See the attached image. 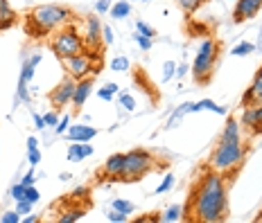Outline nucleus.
<instances>
[{
  "mask_svg": "<svg viewBox=\"0 0 262 223\" xmlns=\"http://www.w3.org/2000/svg\"><path fill=\"white\" fill-rule=\"evenodd\" d=\"M113 210H118V212H124V214H131L136 208H134V203H129V201H122V199H116L113 201Z\"/></svg>",
  "mask_w": 262,
  "mask_h": 223,
  "instance_id": "nucleus-27",
  "label": "nucleus"
},
{
  "mask_svg": "<svg viewBox=\"0 0 262 223\" xmlns=\"http://www.w3.org/2000/svg\"><path fill=\"white\" fill-rule=\"evenodd\" d=\"M134 41L140 45V50H145V52L151 50V39H149V36H145V34H140L138 30H136V34H134Z\"/></svg>",
  "mask_w": 262,
  "mask_h": 223,
  "instance_id": "nucleus-26",
  "label": "nucleus"
},
{
  "mask_svg": "<svg viewBox=\"0 0 262 223\" xmlns=\"http://www.w3.org/2000/svg\"><path fill=\"white\" fill-rule=\"evenodd\" d=\"M215 61H217V41L204 39L199 52H196V57H194V66H192L194 79L196 81H208Z\"/></svg>",
  "mask_w": 262,
  "mask_h": 223,
  "instance_id": "nucleus-6",
  "label": "nucleus"
},
{
  "mask_svg": "<svg viewBox=\"0 0 262 223\" xmlns=\"http://www.w3.org/2000/svg\"><path fill=\"white\" fill-rule=\"evenodd\" d=\"M154 169V158L145 149H134L124 154V169L120 174V181L124 183H138L143 176H147Z\"/></svg>",
  "mask_w": 262,
  "mask_h": 223,
  "instance_id": "nucleus-4",
  "label": "nucleus"
},
{
  "mask_svg": "<svg viewBox=\"0 0 262 223\" xmlns=\"http://www.w3.org/2000/svg\"><path fill=\"white\" fill-rule=\"evenodd\" d=\"M32 119H34V127L39 129V131L46 129V119H43V115H39V113H32Z\"/></svg>",
  "mask_w": 262,
  "mask_h": 223,
  "instance_id": "nucleus-44",
  "label": "nucleus"
},
{
  "mask_svg": "<svg viewBox=\"0 0 262 223\" xmlns=\"http://www.w3.org/2000/svg\"><path fill=\"white\" fill-rule=\"evenodd\" d=\"M70 12L66 7H59V5H41L34 12L27 16L25 30L32 39H39V36H46L48 32H52L54 27H59L61 23L68 20Z\"/></svg>",
  "mask_w": 262,
  "mask_h": 223,
  "instance_id": "nucleus-3",
  "label": "nucleus"
},
{
  "mask_svg": "<svg viewBox=\"0 0 262 223\" xmlns=\"http://www.w3.org/2000/svg\"><path fill=\"white\" fill-rule=\"evenodd\" d=\"M172 187H174V174H167V176L163 178V183L156 187V194H165V192H170Z\"/></svg>",
  "mask_w": 262,
  "mask_h": 223,
  "instance_id": "nucleus-28",
  "label": "nucleus"
},
{
  "mask_svg": "<svg viewBox=\"0 0 262 223\" xmlns=\"http://www.w3.org/2000/svg\"><path fill=\"white\" fill-rule=\"evenodd\" d=\"M89 156H93V146L86 142H73L68 146V160L70 162H81Z\"/></svg>",
  "mask_w": 262,
  "mask_h": 223,
  "instance_id": "nucleus-17",
  "label": "nucleus"
},
{
  "mask_svg": "<svg viewBox=\"0 0 262 223\" xmlns=\"http://www.w3.org/2000/svg\"><path fill=\"white\" fill-rule=\"evenodd\" d=\"M93 57L95 54L93 52H81L77 54V57H70V59H66V70H68V75L73 79H84L86 75H100V66H93Z\"/></svg>",
  "mask_w": 262,
  "mask_h": 223,
  "instance_id": "nucleus-7",
  "label": "nucleus"
},
{
  "mask_svg": "<svg viewBox=\"0 0 262 223\" xmlns=\"http://www.w3.org/2000/svg\"><path fill=\"white\" fill-rule=\"evenodd\" d=\"M84 214H86V212H84V210H79V208L68 210V212H63V214L59 216V223H75V221L84 219Z\"/></svg>",
  "mask_w": 262,
  "mask_h": 223,
  "instance_id": "nucleus-21",
  "label": "nucleus"
},
{
  "mask_svg": "<svg viewBox=\"0 0 262 223\" xmlns=\"http://www.w3.org/2000/svg\"><path fill=\"white\" fill-rule=\"evenodd\" d=\"M124 169V154H113L104 162V174L113 181H120V174Z\"/></svg>",
  "mask_w": 262,
  "mask_h": 223,
  "instance_id": "nucleus-16",
  "label": "nucleus"
},
{
  "mask_svg": "<svg viewBox=\"0 0 262 223\" xmlns=\"http://www.w3.org/2000/svg\"><path fill=\"white\" fill-rule=\"evenodd\" d=\"M129 68H131V63H129L127 57H113L111 59V70L113 72H127Z\"/></svg>",
  "mask_w": 262,
  "mask_h": 223,
  "instance_id": "nucleus-24",
  "label": "nucleus"
},
{
  "mask_svg": "<svg viewBox=\"0 0 262 223\" xmlns=\"http://www.w3.org/2000/svg\"><path fill=\"white\" fill-rule=\"evenodd\" d=\"M111 16L113 18H127V16L131 14V5L127 3V0H120V3H116V5H111Z\"/></svg>",
  "mask_w": 262,
  "mask_h": 223,
  "instance_id": "nucleus-19",
  "label": "nucleus"
},
{
  "mask_svg": "<svg viewBox=\"0 0 262 223\" xmlns=\"http://www.w3.org/2000/svg\"><path fill=\"white\" fill-rule=\"evenodd\" d=\"M75 86H77V81H75L73 77H68V79H63L61 84L57 86L52 92H50V102L54 106H66V104H70L73 102V95H75Z\"/></svg>",
  "mask_w": 262,
  "mask_h": 223,
  "instance_id": "nucleus-9",
  "label": "nucleus"
},
{
  "mask_svg": "<svg viewBox=\"0 0 262 223\" xmlns=\"http://www.w3.org/2000/svg\"><path fill=\"white\" fill-rule=\"evenodd\" d=\"M41 63V54L36 52L34 57L25 59L23 63V70H20V77H18V88H16V97H18L20 102H30V90H27V84H30V79L34 77V68Z\"/></svg>",
  "mask_w": 262,
  "mask_h": 223,
  "instance_id": "nucleus-8",
  "label": "nucleus"
},
{
  "mask_svg": "<svg viewBox=\"0 0 262 223\" xmlns=\"http://www.w3.org/2000/svg\"><path fill=\"white\" fill-rule=\"evenodd\" d=\"M25 199L27 201H30V203H39V201H41V194H39V189H36L34 187V185H30V187H25Z\"/></svg>",
  "mask_w": 262,
  "mask_h": 223,
  "instance_id": "nucleus-30",
  "label": "nucleus"
},
{
  "mask_svg": "<svg viewBox=\"0 0 262 223\" xmlns=\"http://www.w3.org/2000/svg\"><path fill=\"white\" fill-rule=\"evenodd\" d=\"M196 111H212V113H217V115H226V108L224 106H217L212 100H201V102H196V104L192 106V113Z\"/></svg>",
  "mask_w": 262,
  "mask_h": 223,
  "instance_id": "nucleus-18",
  "label": "nucleus"
},
{
  "mask_svg": "<svg viewBox=\"0 0 262 223\" xmlns=\"http://www.w3.org/2000/svg\"><path fill=\"white\" fill-rule=\"evenodd\" d=\"M177 77V63L174 61H167L165 66H163V81H170Z\"/></svg>",
  "mask_w": 262,
  "mask_h": 223,
  "instance_id": "nucleus-29",
  "label": "nucleus"
},
{
  "mask_svg": "<svg viewBox=\"0 0 262 223\" xmlns=\"http://www.w3.org/2000/svg\"><path fill=\"white\" fill-rule=\"evenodd\" d=\"M192 106H194V104H190V102H188V104H181V106H179L177 111L172 113V117H170V122H167V127H174V122H177L179 117H183V115H188V113H192Z\"/></svg>",
  "mask_w": 262,
  "mask_h": 223,
  "instance_id": "nucleus-25",
  "label": "nucleus"
},
{
  "mask_svg": "<svg viewBox=\"0 0 262 223\" xmlns=\"http://www.w3.org/2000/svg\"><path fill=\"white\" fill-rule=\"evenodd\" d=\"M20 219H23V216H20L16 210H12V212H5V214L0 216V223H20Z\"/></svg>",
  "mask_w": 262,
  "mask_h": 223,
  "instance_id": "nucleus-32",
  "label": "nucleus"
},
{
  "mask_svg": "<svg viewBox=\"0 0 262 223\" xmlns=\"http://www.w3.org/2000/svg\"><path fill=\"white\" fill-rule=\"evenodd\" d=\"M181 216H183V208H181V205H170V208L163 212L161 221H165V223H174V221H181Z\"/></svg>",
  "mask_w": 262,
  "mask_h": 223,
  "instance_id": "nucleus-20",
  "label": "nucleus"
},
{
  "mask_svg": "<svg viewBox=\"0 0 262 223\" xmlns=\"http://www.w3.org/2000/svg\"><path fill=\"white\" fill-rule=\"evenodd\" d=\"M52 52H54V57L57 59L66 61V59L77 57V54L86 52V43H84V39H81L77 32L73 30V27H68V30L59 32L57 39L52 41Z\"/></svg>",
  "mask_w": 262,
  "mask_h": 223,
  "instance_id": "nucleus-5",
  "label": "nucleus"
},
{
  "mask_svg": "<svg viewBox=\"0 0 262 223\" xmlns=\"http://www.w3.org/2000/svg\"><path fill=\"white\" fill-rule=\"evenodd\" d=\"M192 212L199 223H220L226 219V181L220 171H208L192 194Z\"/></svg>",
  "mask_w": 262,
  "mask_h": 223,
  "instance_id": "nucleus-1",
  "label": "nucleus"
},
{
  "mask_svg": "<svg viewBox=\"0 0 262 223\" xmlns=\"http://www.w3.org/2000/svg\"><path fill=\"white\" fill-rule=\"evenodd\" d=\"M108 9H111V0H97V5H95L97 14H106Z\"/></svg>",
  "mask_w": 262,
  "mask_h": 223,
  "instance_id": "nucleus-40",
  "label": "nucleus"
},
{
  "mask_svg": "<svg viewBox=\"0 0 262 223\" xmlns=\"http://www.w3.org/2000/svg\"><path fill=\"white\" fill-rule=\"evenodd\" d=\"M239 122H242L244 127H249L253 133H262V104L244 108L242 119H239Z\"/></svg>",
  "mask_w": 262,
  "mask_h": 223,
  "instance_id": "nucleus-13",
  "label": "nucleus"
},
{
  "mask_svg": "<svg viewBox=\"0 0 262 223\" xmlns=\"http://www.w3.org/2000/svg\"><path fill=\"white\" fill-rule=\"evenodd\" d=\"M136 30L140 32V34H145V36H149V39H154V27H149L147 23H143V20H138V23H136Z\"/></svg>",
  "mask_w": 262,
  "mask_h": 223,
  "instance_id": "nucleus-36",
  "label": "nucleus"
},
{
  "mask_svg": "<svg viewBox=\"0 0 262 223\" xmlns=\"http://www.w3.org/2000/svg\"><path fill=\"white\" fill-rule=\"evenodd\" d=\"M145 3H151V0H145Z\"/></svg>",
  "mask_w": 262,
  "mask_h": 223,
  "instance_id": "nucleus-50",
  "label": "nucleus"
},
{
  "mask_svg": "<svg viewBox=\"0 0 262 223\" xmlns=\"http://www.w3.org/2000/svg\"><path fill=\"white\" fill-rule=\"evenodd\" d=\"M120 104H122L124 111H134V108H136V100L129 95V92H122V95H120Z\"/></svg>",
  "mask_w": 262,
  "mask_h": 223,
  "instance_id": "nucleus-31",
  "label": "nucleus"
},
{
  "mask_svg": "<svg viewBox=\"0 0 262 223\" xmlns=\"http://www.w3.org/2000/svg\"><path fill=\"white\" fill-rule=\"evenodd\" d=\"M12 199L14 201H23L25 199V185H14V187H12Z\"/></svg>",
  "mask_w": 262,
  "mask_h": 223,
  "instance_id": "nucleus-39",
  "label": "nucleus"
},
{
  "mask_svg": "<svg viewBox=\"0 0 262 223\" xmlns=\"http://www.w3.org/2000/svg\"><path fill=\"white\" fill-rule=\"evenodd\" d=\"M201 3H204V0H179V5H181V7H183L188 14H192L194 9L201 5Z\"/></svg>",
  "mask_w": 262,
  "mask_h": 223,
  "instance_id": "nucleus-34",
  "label": "nucleus"
},
{
  "mask_svg": "<svg viewBox=\"0 0 262 223\" xmlns=\"http://www.w3.org/2000/svg\"><path fill=\"white\" fill-rule=\"evenodd\" d=\"M36 183V176H34V171H27L25 176H23V181H20V185H25V187H30V185H34Z\"/></svg>",
  "mask_w": 262,
  "mask_h": 223,
  "instance_id": "nucleus-43",
  "label": "nucleus"
},
{
  "mask_svg": "<svg viewBox=\"0 0 262 223\" xmlns=\"http://www.w3.org/2000/svg\"><path fill=\"white\" fill-rule=\"evenodd\" d=\"M68 127H70V117H68V115H63V117H61V122H57V127H54V133H57V135H66Z\"/></svg>",
  "mask_w": 262,
  "mask_h": 223,
  "instance_id": "nucleus-35",
  "label": "nucleus"
},
{
  "mask_svg": "<svg viewBox=\"0 0 262 223\" xmlns=\"http://www.w3.org/2000/svg\"><path fill=\"white\" fill-rule=\"evenodd\" d=\"M97 135L95 127H86V124H70L68 131H66V138L70 142H89Z\"/></svg>",
  "mask_w": 262,
  "mask_h": 223,
  "instance_id": "nucleus-12",
  "label": "nucleus"
},
{
  "mask_svg": "<svg viewBox=\"0 0 262 223\" xmlns=\"http://www.w3.org/2000/svg\"><path fill=\"white\" fill-rule=\"evenodd\" d=\"M36 221H39V216L36 214H30V216H25L23 219V223H36Z\"/></svg>",
  "mask_w": 262,
  "mask_h": 223,
  "instance_id": "nucleus-48",
  "label": "nucleus"
},
{
  "mask_svg": "<svg viewBox=\"0 0 262 223\" xmlns=\"http://www.w3.org/2000/svg\"><path fill=\"white\" fill-rule=\"evenodd\" d=\"M253 50H255V45H253V43L242 41V43H237V45L233 47L231 54H233V57H249V54L253 52Z\"/></svg>",
  "mask_w": 262,
  "mask_h": 223,
  "instance_id": "nucleus-23",
  "label": "nucleus"
},
{
  "mask_svg": "<svg viewBox=\"0 0 262 223\" xmlns=\"http://www.w3.org/2000/svg\"><path fill=\"white\" fill-rule=\"evenodd\" d=\"M262 104V68L258 70V75H255L253 84L249 86V90L244 92L242 97V106L249 108V106H260Z\"/></svg>",
  "mask_w": 262,
  "mask_h": 223,
  "instance_id": "nucleus-11",
  "label": "nucleus"
},
{
  "mask_svg": "<svg viewBox=\"0 0 262 223\" xmlns=\"http://www.w3.org/2000/svg\"><path fill=\"white\" fill-rule=\"evenodd\" d=\"M43 119H46V127H57L59 115L54 111H50V113H46V115H43Z\"/></svg>",
  "mask_w": 262,
  "mask_h": 223,
  "instance_id": "nucleus-41",
  "label": "nucleus"
},
{
  "mask_svg": "<svg viewBox=\"0 0 262 223\" xmlns=\"http://www.w3.org/2000/svg\"><path fill=\"white\" fill-rule=\"evenodd\" d=\"M118 88H120L118 84H106L104 88L97 90V97H100V100H104V102H113V97L118 95Z\"/></svg>",
  "mask_w": 262,
  "mask_h": 223,
  "instance_id": "nucleus-22",
  "label": "nucleus"
},
{
  "mask_svg": "<svg viewBox=\"0 0 262 223\" xmlns=\"http://www.w3.org/2000/svg\"><path fill=\"white\" fill-rule=\"evenodd\" d=\"M102 36H104L106 45H111V43H113V30L108 25H102Z\"/></svg>",
  "mask_w": 262,
  "mask_h": 223,
  "instance_id": "nucleus-42",
  "label": "nucleus"
},
{
  "mask_svg": "<svg viewBox=\"0 0 262 223\" xmlns=\"http://www.w3.org/2000/svg\"><path fill=\"white\" fill-rule=\"evenodd\" d=\"M32 205H34V203H30L27 199L16 201V212H18L20 216H23V214H30V212H32Z\"/></svg>",
  "mask_w": 262,
  "mask_h": 223,
  "instance_id": "nucleus-33",
  "label": "nucleus"
},
{
  "mask_svg": "<svg viewBox=\"0 0 262 223\" xmlns=\"http://www.w3.org/2000/svg\"><path fill=\"white\" fill-rule=\"evenodd\" d=\"M244 154H247V149H244V144H242L239 122L235 117H228L226 127H224V131H222L220 146H217L215 154L210 156V169L220 171V174L235 169L239 162L244 160Z\"/></svg>",
  "mask_w": 262,
  "mask_h": 223,
  "instance_id": "nucleus-2",
  "label": "nucleus"
},
{
  "mask_svg": "<svg viewBox=\"0 0 262 223\" xmlns=\"http://www.w3.org/2000/svg\"><path fill=\"white\" fill-rule=\"evenodd\" d=\"M188 63H181V66H177V77L181 79V77H185V72H188Z\"/></svg>",
  "mask_w": 262,
  "mask_h": 223,
  "instance_id": "nucleus-45",
  "label": "nucleus"
},
{
  "mask_svg": "<svg viewBox=\"0 0 262 223\" xmlns=\"http://www.w3.org/2000/svg\"><path fill=\"white\" fill-rule=\"evenodd\" d=\"M93 92V79H77V86H75V95H73V104L75 108H79L86 104V100H89V95Z\"/></svg>",
  "mask_w": 262,
  "mask_h": 223,
  "instance_id": "nucleus-15",
  "label": "nucleus"
},
{
  "mask_svg": "<svg viewBox=\"0 0 262 223\" xmlns=\"http://www.w3.org/2000/svg\"><path fill=\"white\" fill-rule=\"evenodd\" d=\"M27 149H39V140H36V138H27Z\"/></svg>",
  "mask_w": 262,
  "mask_h": 223,
  "instance_id": "nucleus-47",
  "label": "nucleus"
},
{
  "mask_svg": "<svg viewBox=\"0 0 262 223\" xmlns=\"http://www.w3.org/2000/svg\"><path fill=\"white\" fill-rule=\"evenodd\" d=\"M27 160H30L32 167H36L41 162V151L39 149H27Z\"/></svg>",
  "mask_w": 262,
  "mask_h": 223,
  "instance_id": "nucleus-37",
  "label": "nucleus"
},
{
  "mask_svg": "<svg viewBox=\"0 0 262 223\" xmlns=\"http://www.w3.org/2000/svg\"><path fill=\"white\" fill-rule=\"evenodd\" d=\"M59 178H61V181H70V178H73V176H70L68 171H63V174H61V176H59Z\"/></svg>",
  "mask_w": 262,
  "mask_h": 223,
  "instance_id": "nucleus-49",
  "label": "nucleus"
},
{
  "mask_svg": "<svg viewBox=\"0 0 262 223\" xmlns=\"http://www.w3.org/2000/svg\"><path fill=\"white\" fill-rule=\"evenodd\" d=\"M108 221L111 223H127V214H124V212H118V210H113L111 214L106 216Z\"/></svg>",
  "mask_w": 262,
  "mask_h": 223,
  "instance_id": "nucleus-38",
  "label": "nucleus"
},
{
  "mask_svg": "<svg viewBox=\"0 0 262 223\" xmlns=\"http://www.w3.org/2000/svg\"><path fill=\"white\" fill-rule=\"evenodd\" d=\"M84 194H89V189H86V187H75L73 196H75V199H84Z\"/></svg>",
  "mask_w": 262,
  "mask_h": 223,
  "instance_id": "nucleus-46",
  "label": "nucleus"
},
{
  "mask_svg": "<svg viewBox=\"0 0 262 223\" xmlns=\"http://www.w3.org/2000/svg\"><path fill=\"white\" fill-rule=\"evenodd\" d=\"M100 39H102V23L97 16H89L86 20V47H97L100 45Z\"/></svg>",
  "mask_w": 262,
  "mask_h": 223,
  "instance_id": "nucleus-14",
  "label": "nucleus"
},
{
  "mask_svg": "<svg viewBox=\"0 0 262 223\" xmlns=\"http://www.w3.org/2000/svg\"><path fill=\"white\" fill-rule=\"evenodd\" d=\"M260 9H262V0H237L235 16H233V18H235V23H242V20L253 18Z\"/></svg>",
  "mask_w": 262,
  "mask_h": 223,
  "instance_id": "nucleus-10",
  "label": "nucleus"
}]
</instances>
